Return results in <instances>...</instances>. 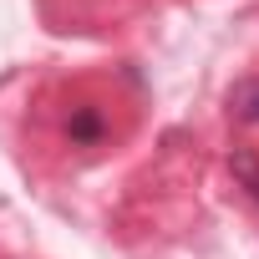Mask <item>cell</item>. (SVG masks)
Here are the masks:
<instances>
[{"mask_svg": "<svg viewBox=\"0 0 259 259\" xmlns=\"http://www.w3.org/2000/svg\"><path fill=\"white\" fill-rule=\"evenodd\" d=\"M61 133H66V143H71V148H97V143L107 138V112H102V107H92V102H81V107H71V112H66Z\"/></svg>", "mask_w": 259, "mask_h": 259, "instance_id": "cell-1", "label": "cell"}, {"mask_svg": "<svg viewBox=\"0 0 259 259\" xmlns=\"http://www.w3.org/2000/svg\"><path fill=\"white\" fill-rule=\"evenodd\" d=\"M229 112H234V122L259 127V76H244V81L229 92Z\"/></svg>", "mask_w": 259, "mask_h": 259, "instance_id": "cell-2", "label": "cell"}, {"mask_svg": "<svg viewBox=\"0 0 259 259\" xmlns=\"http://www.w3.org/2000/svg\"><path fill=\"white\" fill-rule=\"evenodd\" d=\"M229 168H234V183L259 203V153H254V148H234V153H229Z\"/></svg>", "mask_w": 259, "mask_h": 259, "instance_id": "cell-3", "label": "cell"}]
</instances>
